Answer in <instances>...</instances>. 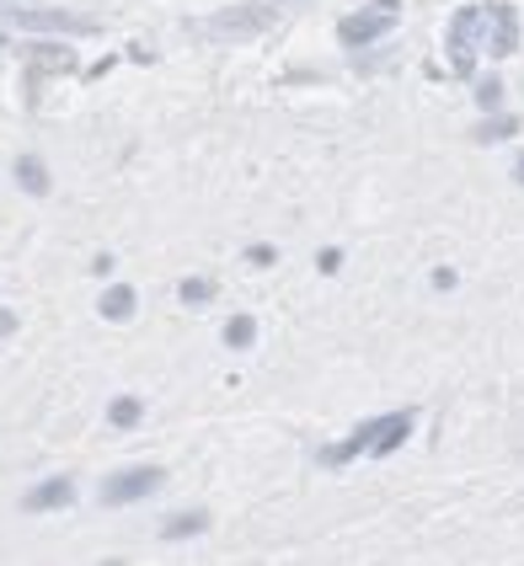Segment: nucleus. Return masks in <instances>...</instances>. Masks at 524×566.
Returning <instances> with one entry per match:
<instances>
[{
  "label": "nucleus",
  "instance_id": "f257e3e1",
  "mask_svg": "<svg viewBox=\"0 0 524 566\" xmlns=\"http://www.w3.org/2000/svg\"><path fill=\"white\" fill-rule=\"evenodd\" d=\"M279 16H274V5H263V0H246V5H225V11H214L209 16V33L214 38H257V33H268Z\"/></svg>",
  "mask_w": 524,
  "mask_h": 566
},
{
  "label": "nucleus",
  "instance_id": "f03ea898",
  "mask_svg": "<svg viewBox=\"0 0 524 566\" xmlns=\"http://www.w3.org/2000/svg\"><path fill=\"white\" fill-rule=\"evenodd\" d=\"M487 33V11L482 5H466L460 16H455V27H449V65L460 70V76H471L477 70V43Z\"/></svg>",
  "mask_w": 524,
  "mask_h": 566
},
{
  "label": "nucleus",
  "instance_id": "7ed1b4c3",
  "mask_svg": "<svg viewBox=\"0 0 524 566\" xmlns=\"http://www.w3.org/2000/svg\"><path fill=\"white\" fill-rule=\"evenodd\" d=\"M391 27H397V0H375V5H364L359 16L343 22V43H348V48H364V43L386 38Z\"/></svg>",
  "mask_w": 524,
  "mask_h": 566
},
{
  "label": "nucleus",
  "instance_id": "20e7f679",
  "mask_svg": "<svg viewBox=\"0 0 524 566\" xmlns=\"http://www.w3.org/2000/svg\"><path fill=\"white\" fill-rule=\"evenodd\" d=\"M156 486H161V471H156V465H134V471H119V476L102 482V502H108V508H123V502H134V497H150Z\"/></svg>",
  "mask_w": 524,
  "mask_h": 566
},
{
  "label": "nucleus",
  "instance_id": "39448f33",
  "mask_svg": "<svg viewBox=\"0 0 524 566\" xmlns=\"http://www.w3.org/2000/svg\"><path fill=\"white\" fill-rule=\"evenodd\" d=\"M5 22H22L33 33H97V22L70 16V11H5Z\"/></svg>",
  "mask_w": 524,
  "mask_h": 566
},
{
  "label": "nucleus",
  "instance_id": "423d86ee",
  "mask_svg": "<svg viewBox=\"0 0 524 566\" xmlns=\"http://www.w3.org/2000/svg\"><path fill=\"white\" fill-rule=\"evenodd\" d=\"M487 27H492V59H509L514 48H520V16H514V5H487Z\"/></svg>",
  "mask_w": 524,
  "mask_h": 566
},
{
  "label": "nucleus",
  "instance_id": "0eeeda50",
  "mask_svg": "<svg viewBox=\"0 0 524 566\" xmlns=\"http://www.w3.org/2000/svg\"><path fill=\"white\" fill-rule=\"evenodd\" d=\"M70 497H76V486L70 482H43L22 497V508H27V513H43V508H65Z\"/></svg>",
  "mask_w": 524,
  "mask_h": 566
},
{
  "label": "nucleus",
  "instance_id": "6e6552de",
  "mask_svg": "<svg viewBox=\"0 0 524 566\" xmlns=\"http://www.w3.org/2000/svg\"><path fill=\"white\" fill-rule=\"evenodd\" d=\"M102 316H108V321H129V316H134V288H129V283H113V288L102 294Z\"/></svg>",
  "mask_w": 524,
  "mask_h": 566
},
{
  "label": "nucleus",
  "instance_id": "1a4fd4ad",
  "mask_svg": "<svg viewBox=\"0 0 524 566\" xmlns=\"http://www.w3.org/2000/svg\"><path fill=\"white\" fill-rule=\"evenodd\" d=\"M203 524H209V513H199V508H193V513H171L161 534H166V540H193Z\"/></svg>",
  "mask_w": 524,
  "mask_h": 566
},
{
  "label": "nucleus",
  "instance_id": "9d476101",
  "mask_svg": "<svg viewBox=\"0 0 524 566\" xmlns=\"http://www.w3.org/2000/svg\"><path fill=\"white\" fill-rule=\"evenodd\" d=\"M16 182H22L27 193H48V171H43L38 156H22V161H16Z\"/></svg>",
  "mask_w": 524,
  "mask_h": 566
},
{
  "label": "nucleus",
  "instance_id": "9b49d317",
  "mask_svg": "<svg viewBox=\"0 0 524 566\" xmlns=\"http://www.w3.org/2000/svg\"><path fill=\"white\" fill-rule=\"evenodd\" d=\"M520 134V118H487L477 128V145H498V139H514Z\"/></svg>",
  "mask_w": 524,
  "mask_h": 566
},
{
  "label": "nucleus",
  "instance_id": "f8f14e48",
  "mask_svg": "<svg viewBox=\"0 0 524 566\" xmlns=\"http://www.w3.org/2000/svg\"><path fill=\"white\" fill-rule=\"evenodd\" d=\"M140 417H145V406L134 401V396H119V401L108 406V422H113V428H134Z\"/></svg>",
  "mask_w": 524,
  "mask_h": 566
},
{
  "label": "nucleus",
  "instance_id": "ddd939ff",
  "mask_svg": "<svg viewBox=\"0 0 524 566\" xmlns=\"http://www.w3.org/2000/svg\"><path fill=\"white\" fill-rule=\"evenodd\" d=\"M33 65H38V70H70L76 59H70L65 48H33Z\"/></svg>",
  "mask_w": 524,
  "mask_h": 566
},
{
  "label": "nucleus",
  "instance_id": "4468645a",
  "mask_svg": "<svg viewBox=\"0 0 524 566\" xmlns=\"http://www.w3.org/2000/svg\"><path fill=\"white\" fill-rule=\"evenodd\" d=\"M252 337H257L252 316H236V321L225 326V342H231V348H252Z\"/></svg>",
  "mask_w": 524,
  "mask_h": 566
},
{
  "label": "nucleus",
  "instance_id": "2eb2a0df",
  "mask_svg": "<svg viewBox=\"0 0 524 566\" xmlns=\"http://www.w3.org/2000/svg\"><path fill=\"white\" fill-rule=\"evenodd\" d=\"M182 299H188V305H203V299H214V283H209V279H188V283H182Z\"/></svg>",
  "mask_w": 524,
  "mask_h": 566
},
{
  "label": "nucleus",
  "instance_id": "dca6fc26",
  "mask_svg": "<svg viewBox=\"0 0 524 566\" xmlns=\"http://www.w3.org/2000/svg\"><path fill=\"white\" fill-rule=\"evenodd\" d=\"M498 97H503V86H498L492 76H487V81L477 86V102H482V107H498Z\"/></svg>",
  "mask_w": 524,
  "mask_h": 566
},
{
  "label": "nucleus",
  "instance_id": "f3484780",
  "mask_svg": "<svg viewBox=\"0 0 524 566\" xmlns=\"http://www.w3.org/2000/svg\"><path fill=\"white\" fill-rule=\"evenodd\" d=\"M11 326H16V316H11V310H0V331H11Z\"/></svg>",
  "mask_w": 524,
  "mask_h": 566
},
{
  "label": "nucleus",
  "instance_id": "a211bd4d",
  "mask_svg": "<svg viewBox=\"0 0 524 566\" xmlns=\"http://www.w3.org/2000/svg\"><path fill=\"white\" fill-rule=\"evenodd\" d=\"M514 177H520V182H524V156H520V166H514Z\"/></svg>",
  "mask_w": 524,
  "mask_h": 566
}]
</instances>
